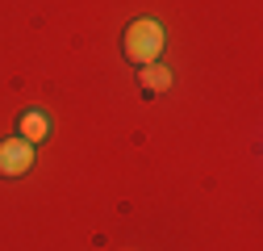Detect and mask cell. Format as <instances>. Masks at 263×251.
<instances>
[{
    "label": "cell",
    "mask_w": 263,
    "mask_h": 251,
    "mask_svg": "<svg viewBox=\"0 0 263 251\" xmlns=\"http://www.w3.org/2000/svg\"><path fill=\"white\" fill-rule=\"evenodd\" d=\"M34 168V142L25 138H5L0 142V176L13 180V176H25Z\"/></svg>",
    "instance_id": "2"
},
{
    "label": "cell",
    "mask_w": 263,
    "mask_h": 251,
    "mask_svg": "<svg viewBox=\"0 0 263 251\" xmlns=\"http://www.w3.org/2000/svg\"><path fill=\"white\" fill-rule=\"evenodd\" d=\"M17 130H21L25 142H46L50 138V113L46 109H25L17 117Z\"/></svg>",
    "instance_id": "3"
},
{
    "label": "cell",
    "mask_w": 263,
    "mask_h": 251,
    "mask_svg": "<svg viewBox=\"0 0 263 251\" xmlns=\"http://www.w3.org/2000/svg\"><path fill=\"white\" fill-rule=\"evenodd\" d=\"M163 42H167V34H163V25L155 17H134L125 25V34H121V55L134 67H146V63H159Z\"/></svg>",
    "instance_id": "1"
},
{
    "label": "cell",
    "mask_w": 263,
    "mask_h": 251,
    "mask_svg": "<svg viewBox=\"0 0 263 251\" xmlns=\"http://www.w3.org/2000/svg\"><path fill=\"white\" fill-rule=\"evenodd\" d=\"M138 88H142V97H159L163 88H172V67H163V63L138 67Z\"/></svg>",
    "instance_id": "4"
}]
</instances>
